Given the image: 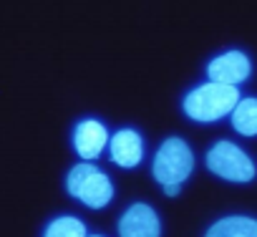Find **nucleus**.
<instances>
[{
    "mask_svg": "<svg viewBox=\"0 0 257 237\" xmlns=\"http://www.w3.org/2000/svg\"><path fill=\"white\" fill-rule=\"evenodd\" d=\"M239 101V91L232 83H217L209 81L204 86H197L184 98V113L199 124L219 122L222 116L232 113V108Z\"/></svg>",
    "mask_w": 257,
    "mask_h": 237,
    "instance_id": "f257e3e1",
    "label": "nucleus"
},
{
    "mask_svg": "<svg viewBox=\"0 0 257 237\" xmlns=\"http://www.w3.org/2000/svg\"><path fill=\"white\" fill-rule=\"evenodd\" d=\"M66 187H68V194L81 199L83 204L93 207V209H101L111 202L113 197V187H111V179L98 172L93 164L83 162V164H76L66 179Z\"/></svg>",
    "mask_w": 257,
    "mask_h": 237,
    "instance_id": "f03ea898",
    "label": "nucleus"
},
{
    "mask_svg": "<svg viewBox=\"0 0 257 237\" xmlns=\"http://www.w3.org/2000/svg\"><path fill=\"white\" fill-rule=\"evenodd\" d=\"M207 169L227 182H237V184H244V182H252L257 169H254V162L232 142H217L209 152H207Z\"/></svg>",
    "mask_w": 257,
    "mask_h": 237,
    "instance_id": "7ed1b4c3",
    "label": "nucleus"
},
{
    "mask_svg": "<svg viewBox=\"0 0 257 237\" xmlns=\"http://www.w3.org/2000/svg\"><path fill=\"white\" fill-rule=\"evenodd\" d=\"M194 169V154L182 139H167L154 157V179L164 184H182Z\"/></svg>",
    "mask_w": 257,
    "mask_h": 237,
    "instance_id": "20e7f679",
    "label": "nucleus"
},
{
    "mask_svg": "<svg viewBox=\"0 0 257 237\" xmlns=\"http://www.w3.org/2000/svg\"><path fill=\"white\" fill-rule=\"evenodd\" d=\"M118 234L121 237H159L162 234L159 214L149 204L137 202L123 212L118 222Z\"/></svg>",
    "mask_w": 257,
    "mask_h": 237,
    "instance_id": "39448f33",
    "label": "nucleus"
},
{
    "mask_svg": "<svg viewBox=\"0 0 257 237\" xmlns=\"http://www.w3.org/2000/svg\"><path fill=\"white\" fill-rule=\"evenodd\" d=\"M252 66H249V58L242 53V51H229V53H222L217 56L214 61H209L207 66V76L209 81H217V83H242L247 76H249Z\"/></svg>",
    "mask_w": 257,
    "mask_h": 237,
    "instance_id": "423d86ee",
    "label": "nucleus"
},
{
    "mask_svg": "<svg viewBox=\"0 0 257 237\" xmlns=\"http://www.w3.org/2000/svg\"><path fill=\"white\" fill-rule=\"evenodd\" d=\"M108 144V132L101 122H96V118H86V122H81L73 132V147L78 152L81 159L91 162L96 159Z\"/></svg>",
    "mask_w": 257,
    "mask_h": 237,
    "instance_id": "0eeeda50",
    "label": "nucleus"
},
{
    "mask_svg": "<svg viewBox=\"0 0 257 237\" xmlns=\"http://www.w3.org/2000/svg\"><path fill=\"white\" fill-rule=\"evenodd\" d=\"M108 147H111V159L118 164V167H126L132 169L142 162L144 157V144H142V137L134 132V129H121L116 132L111 139H108Z\"/></svg>",
    "mask_w": 257,
    "mask_h": 237,
    "instance_id": "6e6552de",
    "label": "nucleus"
},
{
    "mask_svg": "<svg viewBox=\"0 0 257 237\" xmlns=\"http://www.w3.org/2000/svg\"><path fill=\"white\" fill-rule=\"evenodd\" d=\"M204 237H257V219L252 217H224L214 222Z\"/></svg>",
    "mask_w": 257,
    "mask_h": 237,
    "instance_id": "1a4fd4ad",
    "label": "nucleus"
},
{
    "mask_svg": "<svg viewBox=\"0 0 257 237\" xmlns=\"http://www.w3.org/2000/svg\"><path fill=\"white\" fill-rule=\"evenodd\" d=\"M232 127L242 137H257V98H239L232 108Z\"/></svg>",
    "mask_w": 257,
    "mask_h": 237,
    "instance_id": "9d476101",
    "label": "nucleus"
},
{
    "mask_svg": "<svg viewBox=\"0 0 257 237\" xmlns=\"http://www.w3.org/2000/svg\"><path fill=\"white\" fill-rule=\"evenodd\" d=\"M43 237H86V224L76 217H58L46 227Z\"/></svg>",
    "mask_w": 257,
    "mask_h": 237,
    "instance_id": "9b49d317",
    "label": "nucleus"
},
{
    "mask_svg": "<svg viewBox=\"0 0 257 237\" xmlns=\"http://www.w3.org/2000/svg\"><path fill=\"white\" fill-rule=\"evenodd\" d=\"M179 189H182V184H164V194H169V197H177Z\"/></svg>",
    "mask_w": 257,
    "mask_h": 237,
    "instance_id": "f8f14e48",
    "label": "nucleus"
},
{
    "mask_svg": "<svg viewBox=\"0 0 257 237\" xmlns=\"http://www.w3.org/2000/svg\"><path fill=\"white\" fill-rule=\"evenodd\" d=\"M96 237H98V234H96Z\"/></svg>",
    "mask_w": 257,
    "mask_h": 237,
    "instance_id": "ddd939ff",
    "label": "nucleus"
}]
</instances>
